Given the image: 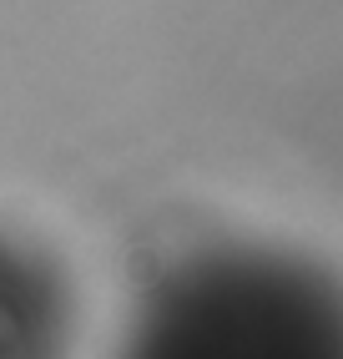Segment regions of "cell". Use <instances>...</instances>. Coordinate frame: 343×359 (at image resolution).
Listing matches in <instances>:
<instances>
[{
    "instance_id": "cell-1",
    "label": "cell",
    "mask_w": 343,
    "mask_h": 359,
    "mask_svg": "<svg viewBox=\"0 0 343 359\" xmlns=\"http://www.w3.org/2000/svg\"><path fill=\"white\" fill-rule=\"evenodd\" d=\"M116 359H283L278 299L242 263H182L141 294Z\"/></svg>"
},
{
    "instance_id": "cell-2",
    "label": "cell",
    "mask_w": 343,
    "mask_h": 359,
    "mask_svg": "<svg viewBox=\"0 0 343 359\" xmlns=\"http://www.w3.org/2000/svg\"><path fill=\"white\" fill-rule=\"evenodd\" d=\"M76 294L51 253L0 228V359H71Z\"/></svg>"
}]
</instances>
